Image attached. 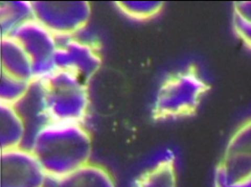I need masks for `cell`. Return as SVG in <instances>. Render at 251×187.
I'll return each mask as SVG.
<instances>
[{"mask_svg": "<svg viewBox=\"0 0 251 187\" xmlns=\"http://www.w3.org/2000/svg\"><path fill=\"white\" fill-rule=\"evenodd\" d=\"M50 179L61 177L92 161L93 142L86 124L50 122L25 146Z\"/></svg>", "mask_w": 251, "mask_h": 187, "instance_id": "cell-1", "label": "cell"}, {"mask_svg": "<svg viewBox=\"0 0 251 187\" xmlns=\"http://www.w3.org/2000/svg\"><path fill=\"white\" fill-rule=\"evenodd\" d=\"M208 89L206 82L194 69L170 76L157 94L154 116L158 119H170L193 114Z\"/></svg>", "mask_w": 251, "mask_h": 187, "instance_id": "cell-2", "label": "cell"}, {"mask_svg": "<svg viewBox=\"0 0 251 187\" xmlns=\"http://www.w3.org/2000/svg\"><path fill=\"white\" fill-rule=\"evenodd\" d=\"M1 187H48L50 179L29 148L1 151Z\"/></svg>", "mask_w": 251, "mask_h": 187, "instance_id": "cell-3", "label": "cell"}, {"mask_svg": "<svg viewBox=\"0 0 251 187\" xmlns=\"http://www.w3.org/2000/svg\"><path fill=\"white\" fill-rule=\"evenodd\" d=\"M34 17L54 34H75L89 24L92 7L88 1H33Z\"/></svg>", "mask_w": 251, "mask_h": 187, "instance_id": "cell-4", "label": "cell"}, {"mask_svg": "<svg viewBox=\"0 0 251 187\" xmlns=\"http://www.w3.org/2000/svg\"><path fill=\"white\" fill-rule=\"evenodd\" d=\"M45 101L50 122L86 124L91 107L87 85L75 89L59 91L50 90L47 86Z\"/></svg>", "mask_w": 251, "mask_h": 187, "instance_id": "cell-5", "label": "cell"}, {"mask_svg": "<svg viewBox=\"0 0 251 187\" xmlns=\"http://www.w3.org/2000/svg\"><path fill=\"white\" fill-rule=\"evenodd\" d=\"M9 36L23 47L33 61L51 57L57 48L55 34L35 18L22 23Z\"/></svg>", "mask_w": 251, "mask_h": 187, "instance_id": "cell-6", "label": "cell"}, {"mask_svg": "<svg viewBox=\"0 0 251 187\" xmlns=\"http://www.w3.org/2000/svg\"><path fill=\"white\" fill-rule=\"evenodd\" d=\"M221 162L234 178L251 175V119L234 132L226 145Z\"/></svg>", "mask_w": 251, "mask_h": 187, "instance_id": "cell-7", "label": "cell"}, {"mask_svg": "<svg viewBox=\"0 0 251 187\" xmlns=\"http://www.w3.org/2000/svg\"><path fill=\"white\" fill-rule=\"evenodd\" d=\"M46 89L45 83L31 81L26 94L14 106L25 121L27 129L25 146L37 131L50 122L46 110Z\"/></svg>", "mask_w": 251, "mask_h": 187, "instance_id": "cell-8", "label": "cell"}, {"mask_svg": "<svg viewBox=\"0 0 251 187\" xmlns=\"http://www.w3.org/2000/svg\"><path fill=\"white\" fill-rule=\"evenodd\" d=\"M48 187H118L113 174L92 161L61 177L50 179Z\"/></svg>", "mask_w": 251, "mask_h": 187, "instance_id": "cell-9", "label": "cell"}, {"mask_svg": "<svg viewBox=\"0 0 251 187\" xmlns=\"http://www.w3.org/2000/svg\"><path fill=\"white\" fill-rule=\"evenodd\" d=\"M33 60L23 47L11 36H1V71L32 81Z\"/></svg>", "mask_w": 251, "mask_h": 187, "instance_id": "cell-10", "label": "cell"}, {"mask_svg": "<svg viewBox=\"0 0 251 187\" xmlns=\"http://www.w3.org/2000/svg\"><path fill=\"white\" fill-rule=\"evenodd\" d=\"M27 137L25 122L15 107L0 103V150L25 146Z\"/></svg>", "mask_w": 251, "mask_h": 187, "instance_id": "cell-11", "label": "cell"}, {"mask_svg": "<svg viewBox=\"0 0 251 187\" xmlns=\"http://www.w3.org/2000/svg\"><path fill=\"white\" fill-rule=\"evenodd\" d=\"M64 47L69 52L73 71L88 82L97 74L101 65L99 47L78 41L75 36Z\"/></svg>", "mask_w": 251, "mask_h": 187, "instance_id": "cell-12", "label": "cell"}, {"mask_svg": "<svg viewBox=\"0 0 251 187\" xmlns=\"http://www.w3.org/2000/svg\"><path fill=\"white\" fill-rule=\"evenodd\" d=\"M33 1L0 2L1 36H9L22 23L34 18Z\"/></svg>", "mask_w": 251, "mask_h": 187, "instance_id": "cell-13", "label": "cell"}, {"mask_svg": "<svg viewBox=\"0 0 251 187\" xmlns=\"http://www.w3.org/2000/svg\"><path fill=\"white\" fill-rule=\"evenodd\" d=\"M133 187H177L175 165L152 166L137 179Z\"/></svg>", "mask_w": 251, "mask_h": 187, "instance_id": "cell-14", "label": "cell"}, {"mask_svg": "<svg viewBox=\"0 0 251 187\" xmlns=\"http://www.w3.org/2000/svg\"><path fill=\"white\" fill-rule=\"evenodd\" d=\"M30 82L1 71L0 103L15 106L26 94Z\"/></svg>", "mask_w": 251, "mask_h": 187, "instance_id": "cell-15", "label": "cell"}, {"mask_svg": "<svg viewBox=\"0 0 251 187\" xmlns=\"http://www.w3.org/2000/svg\"><path fill=\"white\" fill-rule=\"evenodd\" d=\"M115 4L126 16L138 21L155 17L163 6L161 1H119Z\"/></svg>", "mask_w": 251, "mask_h": 187, "instance_id": "cell-16", "label": "cell"}, {"mask_svg": "<svg viewBox=\"0 0 251 187\" xmlns=\"http://www.w3.org/2000/svg\"><path fill=\"white\" fill-rule=\"evenodd\" d=\"M87 83L73 70H57L45 84L50 90L59 91L80 88Z\"/></svg>", "mask_w": 251, "mask_h": 187, "instance_id": "cell-17", "label": "cell"}, {"mask_svg": "<svg viewBox=\"0 0 251 187\" xmlns=\"http://www.w3.org/2000/svg\"><path fill=\"white\" fill-rule=\"evenodd\" d=\"M58 70L51 57L34 60L32 66V81L46 83Z\"/></svg>", "mask_w": 251, "mask_h": 187, "instance_id": "cell-18", "label": "cell"}, {"mask_svg": "<svg viewBox=\"0 0 251 187\" xmlns=\"http://www.w3.org/2000/svg\"><path fill=\"white\" fill-rule=\"evenodd\" d=\"M233 26L241 40L251 48V22H250L234 13Z\"/></svg>", "mask_w": 251, "mask_h": 187, "instance_id": "cell-19", "label": "cell"}, {"mask_svg": "<svg viewBox=\"0 0 251 187\" xmlns=\"http://www.w3.org/2000/svg\"><path fill=\"white\" fill-rule=\"evenodd\" d=\"M74 35L77 40L99 47L97 34L89 24L78 30Z\"/></svg>", "mask_w": 251, "mask_h": 187, "instance_id": "cell-20", "label": "cell"}, {"mask_svg": "<svg viewBox=\"0 0 251 187\" xmlns=\"http://www.w3.org/2000/svg\"><path fill=\"white\" fill-rule=\"evenodd\" d=\"M234 13L251 22V1H238L234 4Z\"/></svg>", "mask_w": 251, "mask_h": 187, "instance_id": "cell-21", "label": "cell"}, {"mask_svg": "<svg viewBox=\"0 0 251 187\" xmlns=\"http://www.w3.org/2000/svg\"><path fill=\"white\" fill-rule=\"evenodd\" d=\"M214 187H251V175L236 181L214 186Z\"/></svg>", "mask_w": 251, "mask_h": 187, "instance_id": "cell-22", "label": "cell"}]
</instances>
